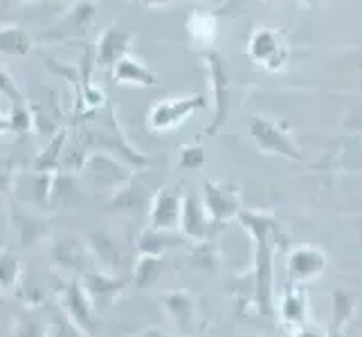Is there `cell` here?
I'll list each match as a JSON object with an SVG mask.
<instances>
[{
    "label": "cell",
    "instance_id": "obj_1",
    "mask_svg": "<svg viewBox=\"0 0 362 337\" xmlns=\"http://www.w3.org/2000/svg\"><path fill=\"white\" fill-rule=\"evenodd\" d=\"M236 220L255 241V306L261 315L272 313L274 288V249H277V220L266 211L239 209Z\"/></svg>",
    "mask_w": 362,
    "mask_h": 337
},
{
    "label": "cell",
    "instance_id": "obj_2",
    "mask_svg": "<svg viewBox=\"0 0 362 337\" xmlns=\"http://www.w3.org/2000/svg\"><path fill=\"white\" fill-rule=\"evenodd\" d=\"M198 108H205V95H187V97H169L153 104L148 110V129L156 133H169L189 119Z\"/></svg>",
    "mask_w": 362,
    "mask_h": 337
},
{
    "label": "cell",
    "instance_id": "obj_3",
    "mask_svg": "<svg viewBox=\"0 0 362 337\" xmlns=\"http://www.w3.org/2000/svg\"><path fill=\"white\" fill-rule=\"evenodd\" d=\"M247 57L266 72H279L288 64V43L281 32L272 28H259L250 34Z\"/></svg>",
    "mask_w": 362,
    "mask_h": 337
},
{
    "label": "cell",
    "instance_id": "obj_4",
    "mask_svg": "<svg viewBox=\"0 0 362 337\" xmlns=\"http://www.w3.org/2000/svg\"><path fill=\"white\" fill-rule=\"evenodd\" d=\"M250 137H252V140L257 142V146L266 153L288 158L293 162L304 160L302 148L295 144V140L288 135V131H286L284 126H279V124L270 122V119H264V117L250 119Z\"/></svg>",
    "mask_w": 362,
    "mask_h": 337
},
{
    "label": "cell",
    "instance_id": "obj_5",
    "mask_svg": "<svg viewBox=\"0 0 362 337\" xmlns=\"http://www.w3.org/2000/svg\"><path fill=\"white\" fill-rule=\"evenodd\" d=\"M61 313L88 337L97 335V329H99L97 308L93 306L90 297L86 295L79 281H70L66 288L61 290Z\"/></svg>",
    "mask_w": 362,
    "mask_h": 337
},
{
    "label": "cell",
    "instance_id": "obj_6",
    "mask_svg": "<svg viewBox=\"0 0 362 337\" xmlns=\"http://www.w3.org/2000/svg\"><path fill=\"white\" fill-rule=\"evenodd\" d=\"M288 283L304 285L322 277V272L327 270V254L317 245H295L288 252Z\"/></svg>",
    "mask_w": 362,
    "mask_h": 337
},
{
    "label": "cell",
    "instance_id": "obj_7",
    "mask_svg": "<svg viewBox=\"0 0 362 337\" xmlns=\"http://www.w3.org/2000/svg\"><path fill=\"white\" fill-rule=\"evenodd\" d=\"M180 211H182L180 191L176 187H162L153 196L151 211H148V227L162 232H178Z\"/></svg>",
    "mask_w": 362,
    "mask_h": 337
},
{
    "label": "cell",
    "instance_id": "obj_8",
    "mask_svg": "<svg viewBox=\"0 0 362 337\" xmlns=\"http://www.w3.org/2000/svg\"><path fill=\"white\" fill-rule=\"evenodd\" d=\"M203 207L207 211V216L218 225H226L228 220L236 218L241 209L234 187L214 180H207L203 184Z\"/></svg>",
    "mask_w": 362,
    "mask_h": 337
},
{
    "label": "cell",
    "instance_id": "obj_9",
    "mask_svg": "<svg viewBox=\"0 0 362 337\" xmlns=\"http://www.w3.org/2000/svg\"><path fill=\"white\" fill-rule=\"evenodd\" d=\"M223 225L214 223L209 216L205 207L196 201L192 194H187L182 198V211H180V234H185L187 239H192L196 243H205L214 236Z\"/></svg>",
    "mask_w": 362,
    "mask_h": 337
},
{
    "label": "cell",
    "instance_id": "obj_10",
    "mask_svg": "<svg viewBox=\"0 0 362 337\" xmlns=\"http://www.w3.org/2000/svg\"><path fill=\"white\" fill-rule=\"evenodd\" d=\"M81 288L86 295L90 297V302L97 310H102L104 306L113 304L115 299L127 288V281L115 277L113 272H102V270H88L81 274Z\"/></svg>",
    "mask_w": 362,
    "mask_h": 337
},
{
    "label": "cell",
    "instance_id": "obj_11",
    "mask_svg": "<svg viewBox=\"0 0 362 337\" xmlns=\"http://www.w3.org/2000/svg\"><path fill=\"white\" fill-rule=\"evenodd\" d=\"M205 64H207V70H209V79H211V85H214V104H216V115L211 119L209 129L205 133H214L221 129V124L226 122L228 117V106H230V97H232V90H230V79L226 70H223V64L221 59L209 52L205 54Z\"/></svg>",
    "mask_w": 362,
    "mask_h": 337
},
{
    "label": "cell",
    "instance_id": "obj_12",
    "mask_svg": "<svg viewBox=\"0 0 362 337\" xmlns=\"http://www.w3.org/2000/svg\"><path fill=\"white\" fill-rule=\"evenodd\" d=\"M279 315L293 335L308 329V306H306V295L302 285L297 283H286V290L279 302Z\"/></svg>",
    "mask_w": 362,
    "mask_h": 337
},
{
    "label": "cell",
    "instance_id": "obj_13",
    "mask_svg": "<svg viewBox=\"0 0 362 337\" xmlns=\"http://www.w3.org/2000/svg\"><path fill=\"white\" fill-rule=\"evenodd\" d=\"M131 47V34L119 28H110L104 32L102 41L97 45V61L102 66H113L115 61L129 54Z\"/></svg>",
    "mask_w": 362,
    "mask_h": 337
},
{
    "label": "cell",
    "instance_id": "obj_14",
    "mask_svg": "<svg viewBox=\"0 0 362 337\" xmlns=\"http://www.w3.org/2000/svg\"><path fill=\"white\" fill-rule=\"evenodd\" d=\"M90 249L83 247L79 241L66 239L61 241L54 249H52V261L57 266L66 268V270H77V272H88V264H90Z\"/></svg>",
    "mask_w": 362,
    "mask_h": 337
},
{
    "label": "cell",
    "instance_id": "obj_15",
    "mask_svg": "<svg viewBox=\"0 0 362 337\" xmlns=\"http://www.w3.org/2000/svg\"><path fill=\"white\" fill-rule=\"evenodd\" d=\"M113 79L119 85H144L146 88V85L156 83V74L137 59L127 54L113 64Z\"/></svg>",
    "mask_w": 362,
    "mask_h": 337
},
{
    "label": "cell",
    "instance_id": "obj_16",
    "mask_svg": "<svg viewBox=\"0 0 362 337\" xmlns=\"http://www.w3.org/2000/svg\"><path fill=\"white\" fill-rule=\"evenodd\" d=\"M358 299L349 290H333L331 292V317H329V329L331 331H346L349 321L356 315Z\"/></svg>",
    "mask_w": 362,
    "mask_h": 337
},
{
    "label": "cell",
    "instance_id": "obj_17",
    "mask_svg": "<svg viewBox=\"0 0 362 337\" xmlns=\"http://www.w3.org/2000/svg\"><path fill=\"white\" fill-rule=\"evenodd\" d=\"M180 239L176 236V232H162V230H151L142 232V236L137 239V252L140 254H153V256H162L165 252H169L171 247H178Z\"/></svg>",
    "mask_w": 362,
    "mask_h": 337
},
{
    "label": "cell",
    "instance_id": "obj_18",
    "mask_svg": "<svg viewBox=\"0 0 362 337\" xmlns=\"http://www.w3.org/2000/svg\"><path fill=\"white\" fill-rule=\"evenodd\" d=\"M162 306H165L167 315L176 324H182V326H189V321L194 319V313H196L194 299L185 290L167 292L165 297H162Z\"/></svg>",
    "mask_w": 362,
    "mask_h": 337
},
{
    "label": "cell",
    "instance_id": "obj_19",
    "mask_svg": "<svg viewBox=\"0 0 362 337\" xmlns=\"http://www.w3.org/2000/svg\"><path fill=\"white\" fill-rule=\"evenodd\" d=\"M162 272H165V259L153 254H140L137 264L133 266V285L135 288H148L162 277Z\"/></svg>",
    "mask_w": 362,
    "mask_h": 337
},
{
    "label": "cell",
    "instance_id": "obj_20",
    "mask_svg": "<svg viewBox=\"0 0 362 337\" xmlns=\"http://www.w3.org/2000/svg\"><path fill=\"white\" fill-rule=\"evenodd\" d=\"M32 47L30 36L18 28H0V52L28 54Z\"/></svg>",
    "mask_w": 362,
    "mask_h": 337
},
{
    "label": "cell",
    "instance_id": "obj_21",
    "mask_svg": "<svg viewBox=\"0 0 362 337\" xmlns=\"http://www.w3.org/2000/svg\"><path fill=\"white\" fill-rule=\"evenodd\" d=\"M23 261L14 254H0V290L18 288Z\"/></svg>",
    "mask_w": 362,
    "mask_h": 337
},
{
    "label": "cell",
    "instance_id": "obj_22",
    "mask_svg": "<svg viewBox=\"0 0 362 337\" xmlns=\"http://www.w3.org/2000/svg\"><path fill=\"white\" fill-rule=\"evenodd\" d=\"M189 32L201 41H211V36L216 34V23L205 14H194L189 20Z\"/></svg>",
    "mask_w": 362,
    "mask_h": 337
},
{
    "label": "cell",
    "instance_id": "obj_23",
    "mask_svg": "<svg viewBox=\"0 0 362 337\" xmlns=\"http://www.w3.org/2000/svg\"><path fill=\"white\" fill-rule=\"evenodd\" d=\"M178 162H180L182 169H201L203 162H205V148L201 144L185 146L178 155Z\"/></svg>",
    "mask_w": 362,
    "mask_h": 337
},
{
    "label": "cell",
    "instance_id": "obj_24",
    "mask_svg": "<svg viewBox=\"0 0 362 337\" xmlns=\"http://www.w3.org/2000/svg\"><path fill=\"white\" fill-rule=\"evenodd\" d=\"M54 337H88L81 329H77L74 324L61 313L59 310V317H57V329H54Z\"/></svg>",
    "mask_w": 362,
    "mask_h": 337
},
{
    "label": "cell",
    "instance_id": "obj_25",
    "mask_svg": "<svg viewBox=\"0 0 362 337\" xmlns=\"http://www.w3.org/2000/svg\"><path fill=\"white\" fill-rule=\"evenodd\" d=\"M64 137H66L64 133H59V135H57V142H52V146H49L39 160H36V162H39V165H36V169H39V171H45V169H49V167L54 165V162H57V155H59V151H61V142H64Z\"/></svg>",
    "mask_w": 362,
    "mask_h": 337
},
{
    "label": "cell",
    "instance_id": "obj_26",
    "mask_svg": "<svg viewBox=\"0 0 362 337\" xmlns=\"http://www.w3.org/2000/svg\"><path fill=\"white\" fill-rule=\"evenodd\" d=\"M11 337H45V331L36 321L21 319V321H16V329H14V335Z\"/></svg>",
    "mask_w": 362,
    "mask_h": 337
},
{
    "label": "cell",
    "instance_id": "obj_27",
    "mask_svg": "<svg viewBox=\"0 0 362 337\" xmlns=\"http://www.w3.org/2000/svg\"><path fill=\"white\" fill-rule=\"evenodd\" d=\"M140 337H167L162 331H158V329H148V331H144Z\"/></svg>",
    "mask_w": 362,
    "mask_h": 337
},
{
    "label": "cell",
    "instance_id": "obj_28",
    "mask_svg": "<svg viewBox=\"0 0 362 337\" xmlns=\"http://www.w3.org/2000/svg\"><path fill=\"white\" fill-rule=\"evenodd\" d=\"M327 337H346V331H331V329H327Z\"/></svg>",
    "mask_w": 362,
    "mask_h": 337
},
{
    "label": "cell",
    "instance_id": "obj_29",
    "mask_svg": "<svg viewBox=\"0 0 362 337\" xmlns=\"http://www.w3.org/2000/svg\"><path fill=\"white\" fill-rule=\"evenodd\" d=\"M0 304H3V299H0Z\"/></svg>",
    "mask_w": 362,
    "mask_h": 337
}]
</instances>
